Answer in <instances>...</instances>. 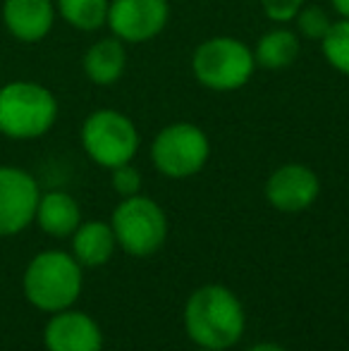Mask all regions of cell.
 Returning <instances> with one entry per match:
<instances>
[{
	"mask_svg": "<svg viewBox=\"0 0 349 351\" xmlns=\"http://www.w3.org/2000/svg\"><path fill=\"white\" fill-rule=\"evenodd\" d=\"M184 330L196 347L228 351L242 339L247 313L232 289L204 285L191 291L184 304Z\"/></svg>",
	"mask_w": 349,
	"mask_h": 351,
	"instance_id": "6da1fadb",
	"label": "cell"
},
{
	"mask_svg": "<svg viewBox=\"0 0 349 351\" xmlns=\"http://www.w3.org/2000/svg\"><path fill=\"white\" fill-rule=\"evenodd\" d=\"M56 93L48 86L17 79L0 86V134L14 141L41 139L58 120Z\"/></svg>",
	"mask_w": 349,
	"mask_h": 351,
	"instance_id": "7a4b0ae2",
	"label": "cell"
},
{
	"mask_svg": "<svg viewBox=\"0 0 349 351\" xmlns=\"http://www.w3.org/2000/svg\"><path fill=\"white\" fill-rule=\"evenodd\" d=\"M256 72L254 48L237 36L204 38L191 53V74L208 91H239Z\"/></svg>",
	"mask_w": 349,
	"mask_h": 351,
	"instance_id": "3957f363",
	"label": "cell"
},
{
	"mask_svg": "<svg viewBox=\"0 0 349 351\" xmlns=\"http://www.w3.org/2000/svg\"><path fill=\"white\" fill-rule=\"evenodd\" d=\"M82 265L65 251H41L24 270V296L43 313L72 308L82 294Z\"/></svg>",
	"mask_w": 349,
	"mask_h": 351,
	"instance_id": "277c9868",
	"label": "cell"
},
{
	"mask_svg": "<svg viewBox=\"0 0 349 351\" xmlns=\"http://www.w3.org/2000/svg\"><path fill=\"white\" fill-rule=\"evenodd\" d=\"M110 227L117 246L134 258H149L163 249L168 239V215L151 196L136 194L122 199L112 210Z\"/></svg>",
	"mask_w": 349,
	"mask_h": 351,
	"instance_id": "5b68a950",
	"label": "cell"
},
{
	"mask_svg": "<svg viewBox=\"0 0 349 351\" xmlns=\"http://www.w3.org/2000/svg\"><path fill=\"white\" fill-rule=\"evenodd\" d=\"M80 136L86 156L106 170L134 162L141 143L134 120L115 108L93 110L82 125Z\"/></svg>",
	"mask_w": 349,
	"mask_h": 351,
	"instance_id": "8992f818",
	"label": "cell"
},
{
	"mask_svg": "<svg viewBox=\"0 0 349 351\" xmlns=\"http://www.w3.org/2000/svg\"><path fill=\"white\" fill-rule=\"evenodd\" d=\"M210 139L194 122H173L151 141V162L168 180H189L206 167Z\"/></svg>",
	"mask_w": 349,
	"mask_h": 351,
	"instance_id": "52a82bcc",
	"label": "cell"
},
{
	"mask_svg": "<svg viewBox=\"0 0 349 351\" xmlns=\"http://www.w3.org/2000/svg\"><path fill=\"white\" fill-rule=\"evenodd\" d=\"M168 22L170 0H110L106 27L127 46H136L160 36Z\"/></svg>",
	"mask_w": 349,
	"mask_h": 351,
	"instance_id": "ba28073f",
	"label": "cell"
},
{
	"mask_svg": "<svg viewBox=\"0 0 349 351\" xmlns=\"http://www.w3.org/2000/svg\"><path fill=\"white\" fill-rule=\"evenodd\" d=\"M41 191L27 170L0 165V237L24 232L36 217Z\"/></svg>",
	"mask_w": 349,
	"mask_h": 351,
	"instance_id": "9c48e42d",
	"label": "cell"
},
{
	"mask_svg": "<svg viewBox=\"0 0 349 351\" xmlns=\"http://www.w3.org/2000/svg\"><path fill=\"white\" fill-rule=\"evenodd\" d=\"M263 194L275 210L302 213L316 204L321 194V180L304 162H285L268 175Z\"/></svg>",
	"mask_w": 349,
	"mask_h": 351,
	"instance_id": "30bf717a",
	"label": "cell"
},
{
	"mask_svg": "<svg viewBox=\"0 0 349 351\" xmlns=\"http://www.w3.org/2000/svg\"><path fill=\"white\" fill-rule=\"evenodd\" d=\"M48 351H103V332L98 323L82 311H58L43 330Z\"/></svg>",
	"mask_w": 349,
	"mask_h": 351,
	"instance_id": "8fae6325",
	"label": "cell"
},
{
	"mask_svg": "<svg viewBox=\"0 0 349 351\" xmlns=\"http://www.w3.org/2000/svg\"><path fill=\"white\" fill-rule=\"evenodd\" d=\"M56 0H3V24L22 43H38L56 24Z\"/></svg>",
	"mask_w": 349,
	"mask_h": 351,
	"instance_id": "7c38bea8",
	"label": "cell"
},
{
	"mask_svg": "<svg viewBox=\"0 0 349 351\" xmlns=\"http://www.w3.org/2000/svg\"><path fill=\"white\" fill-rule=\"evenodd\" d=\"M82 67L91 84L96 86H112L125 77L127 70V43L117 36L98 38L86 48L82 58Z\"/></svg>",
	"mask_w": 349,
	"mask_h": 351,
	"instance_id": "4fadbf2b",
	"label": "cell"
},
{
	"mask_svg": "<svg viewBox=\"0 0 349 351\" xmlns=\"http://www.w3.org/2000/svg\"><path fill=\"white\" fill-rule=\"evenodd\" d=\"M115 249L117 239L110 222H82L72 234V256L80 261L82 268H101L112 258Z\"/></svg>",
	"mask_w": 349,
	"mask_h": 351,
	"instance_id": "5bb4252c",
	"label": "cell"
},
{
	"mask_svg": "<svg viewBox=\"0 0 349 351\" xmlns=\"http://www.w3.org/2000/svg\"><path fill=\"white\" fill-rule=\"evenodd\" d=\"M34 220L46 234L62 239V237H72L82 225V208L75 196H70L67 191H48L38 199Z\"/></svg>",
	"mask_w": 349,
	"mask_h": 351,
	"instance_id": "9a60e30c",
	"label": "cell"
},
{
	"mask_svg": "<svg viewBox=\"0 0 349 351\" xmlns=\"http://www.w3.org/2000/svg\"><path fill=\"white\" fill-rule=\"evenodd\" d=\"M299 53H302V38L287 24H275L273 29L261 34V38L254 46L256 67L273 72L292 67L297 62Z\"/></svg>",
	"mask_w": 349,
	"mask_h": 351,
	"instance_id": "2e32d148",
	"label": "cell"
},
{
	"mask_svg": "<svg viewBox=\"0 0 349 351\" xmlns=\"http://www.w3.org/2000/svg\"><path fill=\"white\" fill-rule=\"evenodd\" d=\"M110 0H56V10L77 32H98L108 22Z\"/></svg>",
	"mask_w": 349,
	"mask_h": 351,
	"instance_id": "e0dca14e",
	"label": "cell"
},
{
	"mask_svg": "<svg viewBox=\"0 0 349 351\" xmlns=\"http://www.w3.org/2000/svg\"><path fill=\"white\" fill-rule=\"evenodd\" d=\"M321 53L335 72L349 77V19H335L321 38Z\"/></svg>",
	"mask_w": 349,
	"mask_h": 351,
	"instance_id": "ac0fdd59",
	"label": "cell"
},
{
	"mask_svg": "<svg viewBox=\"0 0 349 351\" xmlns=\"http://www.w3.org/2000/svg\"><path fill=\"white\" fill-rule=\"evenodd\" d=\"M333 22H335V19L330 17V12H328L326 8H321V5H306V3H304V8L299 10L297 17H294V24H297V29H294V32L299 34V38L321 43V38L328 34V29H330Z\"/></svg>",
	"mask_w": 349,
	"mask_h": 351,
	"instance_id": "d6986e66",
	"label": "cell"
},
{
	"mask_svg": "<svg viewBox=\"0 0 349 351\" xmlns=\"http://www.w3.org/2000/svg\"><path fill=\"white\" fill-rule=\"evenodd\" d=\"M110 184L120 199H130V196L141 194V172L132 162L117 165L110 170Z\"/></svg>",
	"mask_w": 349,
	"mask_h": 351,
	"instance_id": "ffe728a7",
	"label": "cell"
},
{
	"mask_svg": "<svg viewBox=\"0 0 349 351\" xmlns=\"http://www.w3.org/2000/svg\"><path fill=\"white\" fill-rule=\"evenodd\" d=\"M304 3L306 0H261V10L273 24H289L294 22Z\"/></svg>",
	"mask_w": 349,
	"mask_h": 351,
	"instance_id": "44dd1931",
	"label": "cell"
},
{
	"mask_svg": "<svg viewBox=\"0 0 349 351\" xmlns=\"http://www.w3.org/2000/svg\"><path fill=\"white\" fill-rule=\"evenodd\" d=\"M333 10L337 12V17L349 19V0H330Z\"/></svg>",
	"mask_w": 349,
	"mask_h": 351,
	"instance_id": "7402d4cb",
	"label": "cell"
},
{
	"mask_svg": "<svg viewBox=\"0 0 349 351\" xmlns=\"http://www.w3.org/2000/svg\"><path fill=\"white\" fill-rule=\"evenodd\" d=\"M247 351H287V349L280 347V344H275V342H261V344H254V347Z\"/></svg>",
	"mask_w": 349,
	"mask_h": 351,
	"instance_id": "603a6c76",
	"label": "cell"
},
{
	"mask_svg": "<svg viewBox=\"0 0 349 351\" xmlns=\"http://www.w3.org/2000/svg\"><path fill=\"white\" fill-rule=\"evenodd\" d=\"M194 351H213V349H201V347H196Z\"/></svg>",
	"mask_w": 349,
	"mask_h": 351,
	"instance_id": "cb8c5ba5",
	"label": "cell"
}]
</instances>
